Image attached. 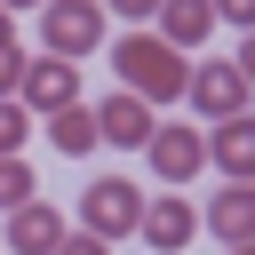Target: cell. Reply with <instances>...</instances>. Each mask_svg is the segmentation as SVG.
<instances>
[{
	"mask_svg": "<svg viewBox=\"0 0 255 255\" xmlns=\"http://www.w3.org/2000/svg\"><path fill=\"white\" fill-rule=\"evenodd\" d=\"M112 72H120V88L143 96V104H183V96H191V64H183V48H167L151 24L112 40Z\"/></svg>",
	"mask_w": 255,
	"mask_h": 255,
	"instance_id": "1",
	"label": "cell"
},
{
	"mask_svg": "<svg viewBox=\"0 0 255 255\" xmlns=\"http://www.w3.org/2000/svg\"><path fill=\"white\" fill-rule=\"evenodd\" d=\"M143 191L128 183V175H96L88 191H80V231H96V239H135L143 231Z\"/></svg>",
	"mask_w": 255,
	"mask_h": 255,
	"instance_id": "2",
	"label": "cell"
},
{
	"mask_svg": "<svg viewBox=\"0 0 255 255\" xmlns=\"http://www.w3.org/2000/svg\"><path fill=\"white\" fill-rule=\"evenodd\" d=\"M40 48L64 56V64L96 56L104 48V0H48L40 8Z\"/></svg>",
	"mask_w": 255,
	"mask_h": 255,
	"instance_id": "3",
	"label": "cell"
},
{
	"mask_svg": "<svg viewBox=\"0 0 255 255\" xmlns=\"http://www.w3.org/2000/svg\"><path fill=\"white\" fill-rule=\"evenodd\" d=\"M143 159H151V175H159L167 191H191V175L207 167V135H199V128H183V120H159V128H151V143H143Z\"/></svg>",
	"mask_w": 255,
	"mask_h": 255,
	"instance_id": "4",
	"label": "cell"
},
{
	"mask_svg": "<svg viewBox=\"0 0 255 255\" xmlns=\"http://www.w3.org/2000/svg\"><path fill=\"white\" fill-rule=\"evenodd\" d=\"M32 120H56V112H72L80 104V64H64V56H32V72H24V96H16Z\"/></svg>",
	"mask_w": 255,
	"mask_h": 255,
	"instance_id": "5",
	"label": "cell"
},
{
	"mask_svg": "<svg viewBox=\"0 0 255 255\" xmlns=\"http://www.w3.org/2000/svg\"><path fill=\"white\" fill-rule=\"evenodd\" d=\"M191 231H199V207H191V191H151V207H143V247L151 255H183L191 247Z\"/></svg>",
	"mask_w": 255,
	"mask_h": 255,
	"instance_id": "6",
	"label": "cell"
},
{
	"mask_svg": "<svg viewBox=\"0 0 255 255\" xmlns=\"http://www.w3.org/2000/svg\"><path fill=\"white\" fill-rule=\"evenodd\" d=\"M191 112L199 120H239L247 112V72L223 56V64H191Z\"/></svg>",
	"mask_w": 255,
	"mask_h": 255,
	"instance_id": "7",
	"label": "cell"
},
{
	"mask_svg": "<svg viewBox=\"0 0 255 255\" xmlns=\"http://www.w3.org/2000/svg\"><path fill=\"white\" fill-rule=\"evenodd\" d=\"M96 128H104V143L143 151V143H151V128H159V112H151L143 96H128V88H120V96H104V104H96Z\"/></svg>",
	"mask_w": 255,
	"mask_h": 255,
	"instance_id": "8",
	"label": "cell"
},
{
	"mask_svg": "<svg viewBox=\"0 0 255 255\" xmlns=\"http://www.w3.org/2000/svg\"><path fill=\"white\" fill-rule=\"evenodd\" d=\"M199 231H215L223 247H247V239H255V183H223V191L199 207Z\"/></svg>",
	"mask_w": 255,
	"mask_h": 255,
	"instance_id": "9",
	"label": "cell"
},
{
	"mask_svg": "<svg viewBox=\"0 0 255 255\" xmlns=\"http://www.w3.org/2000/svg\"><path fill=\"white\" fill-rule=\"evenodd\" d=\"M207 167H223V183H255V112L215 120V135H207Z\"/></svg>",
	"mask_w": 255,
	"mask_h": 255,
	"instance_id": "10",
	"label": "cell"
},
{
	"mask_svg": "<svg viewBox=\"0 0 255 255\" xmlns=\"http://www.w3.org/2000/svg\"><path fill=\"white\" fill-rule=\"evenodd\" d=\"M167 48H183V56H199L207 40H215V0H159V24H151Z\"/></svg>",
	"mask_w": 255,
	"mask_h": 255,
	"instance_id": "11",
	"label": "cell"
},
{
	"mask_svg": "<svg viewBox=\"0 0 255 255\" xmlns=\"http://www.w3.org/2000/svg\"><path fill=\"white\" fill-rule=\"evenodd\" d=\"M56 247H64V215L48 199H32V207L8 215V255H56Z\"/></svg>",
	"mask_w": 255,
	"mask_h": 255,
	"instance_id": "12",
	"label": "cell"
},
{
	"mask_svg": "<svg viewBox=\"0 0 255 255\" xmlns=\"http://www.w3.org/2000/svg\"><path fill=\"white\" fill-rule=\"evenodd\" d=\"M40 135L64 151V159H88L96 143H104V128H96V112L88 104H72V112H56V120H40Z\"/></svg>",
	"mask_w": 255,
	"mask_h": 255,
	"instance_id": "13",
	"label": "cell"
},
{
	"mask_svg": "<svg viewBox=\"0 0 255 255\" xmlns=\"http://www.w3.org/2000/svg\"><path fill=\"white\" fill-rule=\"evenodd\" d=\"M32 191H40V183H32V167H24V151H8V159H0V207L16 215V207H32Z\"/></svg>",
	"mask_w": 255,
	"mask_h": 255,
	"instance_id": "14",
	"label": "cell"
},
{
	"mask_svg": "<svg viewBox=\"0 0 255 255\" xmlns=\"http://www.w3.org/2000/svg\"><path fill=\"white\" fill-rule=\"evenodd\" d=\"M24 135H32V112L8 96V104H0V159H8V151H24Z\"/></svg>",
	"mask_w": 255,
	"mask_h": 255,
	"instance_id": "15",
	"label": "cell"
},
{
	"mask_svg": "<svg viewBox=\"0 0 255 255\" xmlns=\"http://www.w3.org/2000/svg\"><path fill=\"white\" fill-rule=\"evenodd\" d=\"M24 72H32V56H24V48H0V104L24 96Z\"/></svg>",
	"mask_w": 255,
	"mask_h": 255,
	"instance_id": "16",
	"label": "cell"
},
{
	"mask_svg": "<svg viewBox=\"0 0 255 255\" xmlns=\"http://www.w3.org/2000/svg\"><path fill=\"white\" fill-rule=\"evenodd\" d=\"M112 16H128V32H143V24H159V0H104Z\"/></svg>",
	"mask_w": 255,
	"mask_h": 255,
	"instance_id": "17",
	"label": "cell"
},
{
	"mask_svg": "<svg viewBox=\"0 0 255 255\" xmlns=\"http://www.w3.org/2000/svg\"><path fill=\"white\" fill-rule=\"evenodd\" d=\"M56 255H112V239H96V231H64Z\"/></svg>",
	"mask_w": 255,
	"mask_h": 255,
	"instance_id": "18",
	"label": "cell"
},
{
	"mask_svg": "<svg viewBox=\"0 0 255 255\" xmlns=\"http://www.w3.org/2000/svg\"><path fill=\"white\" fill-rule=\"evenodd\" d=\"M215 24H239V32H255V0H215Z\"/></svg>",
	"mask_w": 255,
	"mask_h": 255,
	"instance_id": "19",
	"label": "cell"
},
{
	"mask_svg": "<svg viewBox=\"0 0 255 255\" xmlns=\"http://www.w3.org/2000/svg\"><path fill=\"white\" fill-rule=\"evenodd\" d=\"M239 72H247V88H255V32H239V56H231Z\"/></svg>",
	"mask_w": 255,
	"mask_h": 255,
	"instance_id": "20",
	"label": "cell"
},
{
	"mask_svg": "<svg viewBox=\"0 0 255 255\" xmlns=\"http://www.w3.org/2000/svg\"><path fill=\"white\" fill-rule=\"evenodd\" d=\"M0 48H16V16L8 8H0Z\"/></svg>",
	"mask_w": 255,
	"mask_h": 255,
	"instance_id": "21",
	"label": "cell"
},
{
	"mask_svg": "<svg viewBox=\"0 0 255 255\" xmlns=\"http://www.w3.org/2000/svg\"><path fill=\"white\" fill-rule=\"evenodd\" d=\"M0 8H8V16H16V8H48V0H0Z\"/></svg>",
	"mask_w": 255,
	"mask_h": 255,
	"instance_id": "22",
	"label": "cell"
},
{
	"mask_svg": "<svg viewBox=\"0 0 255 255\" xmlns=\"http://www.w3.org/2000/svg\"><path fill=\"white\" fill-rule=\"evenodd\" d=\"M231 255H255V239H247V247H231Z\"/></svg>",
	"mask_w": 255,
	"mask_h": 255,
	"instance_id": "23",
	"label": "cell"
}]
</instances>
